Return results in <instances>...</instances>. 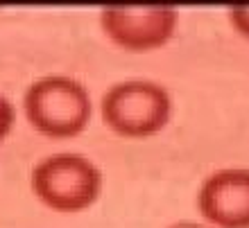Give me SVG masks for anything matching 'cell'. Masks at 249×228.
<instances>
[{"mask_svg":"<svg viewBox=\"0 0 249 228\" xmlns=\"http://www.w3.org/2000/svg\"><path fill=\"white\" fill-rule=\"evenodd\" d=\"M168 228H211V226H204V224H197V222H175Z\"/></svg>","mask_w":249,"mask_h":228,"instance_id":"ba28073f","label":"cell"},{"mask_svg":"<svg viewBox=\"0 0 249 228\" xmlns=\"http://www.w3.org/2000/svg\"><path fill=\"white\" fill-rule=\"evenodd\" d=\"M100 25L107 39L129 52H150L163 48L175 36L179 12L168 5L105 7Z\"/></svg>","mask_w":249,"mask_h":228,"instance_id":"277c9868","label":"cell"},{"mask_svg":"<svg viewBox=\"0 0 249 228\" xmlns=\"http://www.w3.org/2000/svg\"><path fill=\"white\" fill-rule=\"evenodd\" d=\"M14 122H16V109H14L12 99L0 93V143L9 136Z\"/></svg>","mask_w":249,"mask_h":228,"instance_id":"52a82bcc","label":"cell"},{"mask_svg":"<svg viewBox=\"0 0 249 228\" xmlns=\"http://www.w3.org/2000/svg\"><path fill=\"white\" fill-rule=\"evenodd\" d=\"M102 120L123 138H150L172 117V95L152 79H124L113 84L100 102Z\"/></svg>","mask_w":249,"mask_h":228,"instance_id":"3957f363","label":"cell"},{"mask_svg":"<svg viewBox=\"0 0 249 228\" xmlns=\"http://www.w3.org/2000/svg\"><path fill=\"white\" fill-rule=\"evenodd\" d=\"M227 18H229L231 27L236 30L240 36L249 41V5H236L227 9Z\"/></svg>","mask_w":249,"mask_h":228,"instance_id":"8992f818","label":"cell"},{"mask_svg":"<svg viewBox=\"0 0 249 228\" xmlns=\"http://www.w3.org/2000/svg\"><path fill=\"white\" fill-rule=\"evenodd\" d=\"M30 183L36 199L50 210L82 212L100 199L105 176L91 158L75 151H59L34 165Z\"/></svg>","mask_w":249,"mask_h":228,"instance_id":"7a4b0ae2","label":"cell"},{"mask_svg":"<svg viewBox=\"0 0 249 228\" xmlns=\"http://www.w3.org/2000/svg\"><path fill=\"white\" fill-rule=\"evenodd\" d=\"M197 208L215 228H249V170L211 172L197 190Z\"/></svg>","mask_w":249,"mask_h":228,"instance_id":"5b68a950","label":"cell"},{"mask_svg":"<svg viewBox=\"0 0 249 228\" xmlns=\"http://www.w3.org/2000/svg\"><path fill=\"white\" fill-rule=\"evenodd\" d=\"M27 122L48 138L79 136L91 122V93L79 79L46 75L27 86L23 95Z\"/></svg>","mask_w":249,"mask_h":228,"instance_id":"6da1fadb","label":"cell"}]
</instances>
